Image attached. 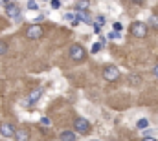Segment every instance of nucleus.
Masks as SVG:
<instances>
[{
	"label": "nucleus",
	"mask_w": 158,
	"mask_h": 141,
	"mask_svg": "<svg viewBox=\"0 0 158 141\" xmlns=\"http://www.w3.org/2000/svg\"><path fill=\"white\" fill-rule=\"evenodd\" d=\"M138 128H147V119H140L138 121Z\"/></svg>",
	"instance_id": "obj_16"
},
{
	"label": "nucleus",
	"mask_w": 158,
	"mask_h": 141,
	"mask_svg": "<svg viewBox=\"0 0 158 141\" xmlns=\"http://www.w3.org/2000/svg\"><path fill=\"white\" fill-rule=\"evenodd\" d=\"M40 94H42V90H40V88H37V90H33V92L30 94V97L26 99V106H30V105H33L35 101H39Z\"/></svg>",
	"instance_id": "obj_8"
},
{
	"label": "nucleus",
	"mask_w": 158,
	"mask_h": 141,
	"mask_svg": "<svg viewBox=\"0 0 158 141\" xmlns=\"http://www.w3.org/2000/svg\"><path fill=\"white\" fill-rule=\"evenodd\" d=\"M28 7H30V9H37L39 6H37V2H28Z\"/></svg>",
	"instance_id": "obj_19"
},
{
	"label": "nucleus",
	"mask_w": 158,
	"mask_h": 141,
	"mask_svg": "<svg viewBox=\"0 0 158 141\" xmlns=\"http://www.w3.org/2000/svg\"><path fill=\"white\" fill-rule=\"evenodd\" d=\"M74 127H76V130H79L81 134H88L90 132V123L86 119H83V117H77L74 121Z\"/></svg>",
	"instance_id": "obj_4"
},
{
	"label": "nucleus",
	"mask_w": 158,
	"mask_h": 141,
	"mask_svg": "<svg viewBox=\"0 0 158 141\" xmlns=\"http://www.w3.org/2000/svg\"><path fill=\"white\" fill-rule=\"evenodd\" d=\"M61 141H76V134L74 132H63L61 134Z\"/></svg>",
	"instance_id": "obj_12"
},
{
	"label": "nucleus",
	"mask_w": 158,
	"mask_h": 141,
	"mask_svg": "<svg viewBox=\"0 0 158 141\" xmlns=\"http://www.w3.org/2000/svg\"><path fill=\"white\" fill-rule=\"evenodd\" d=\"M76 7H77L79 11H85L88 7V2H76Z\"/></svg>",
	"instance_id": "obj_13"
},
{
	"label": "nucleus",
	"mask_w": 158,
	"mask_h": 141,
	"mask_svg": "<svg viewBox=\"0 0 158 141\" xmlns=\"http://www.w3.org/2000/svg\"><path fill=\"white\" fill-rule=\"evenodd\" d=\"M112 28H114V31H116V33H119V31H121V30H123V28H121V24H119V22H116V24H114V26H112Z\"/></svg>",
	"instance_id": "obj_18"
},
{
	"label": "nucleus",
	"mask_w": 158,
	"mask_h": 141,
	"mask_svg": "<svg viewBox=\"0 0 158 141\" xmlns=\"http://www.w3.org/2000/svg\"><path fill=\"white\" fill-rule=\"evenodd\" d=\"M109 38H119V33L112 31V33H109Z\"/></svg>",
	"instance_id": "obj_21"
},
{
	"label": "nucleus",
	"mask_w": 158,
	"mask_h": 141,
	"mask_svg": "<svg viewBox=\"0 0 158 141\" xmlns=\"http://www.w3.org/2000/svg\"><path fill=\"white\" fill-rule=\"evenodd\" d=\"M15 139H17V141H28V139H30L28 130H19V132L15 134Z\"/></svg>",
	"instance_id": "obj_11"
},
{
	"label": "nucleus",
	"mask_w": 158,
	"mask_h": 141,
	"mask_svg": "<svg viewBox=\"0 0 158 141\" xmlns=\"http://www.w3.org/2000/svg\"><path fill=\"white\" fill-rule=\"evenodd\" d=\"M103 44H105V42H98V44H94V46H92V53H98V51L103 48Z\"/></svg>",
	"instance_id": "obj_14"
},
{
	"label": "nucleus",
	"mask_w": 158,
	"mask_h": 141,
	"mask_svg": "<svg viewBox=\"0 0 158 141\" xmlns=\"http://www.w3.org/2000/svg\"><path fill=\"white\" fill-rule=\"evenodd\" d=\"M149 22H151V26H153V28H158V17H156V15H153V17L149 18Z\"/></svg>",
	"instance_id": "obj_15"
},
{
	"label": "nucleus",
	"mask_w": 158,
	"mask_h": 141,
	"mask_svg": "<svg viewBox=\"0 0 158 141\" xmlns=\"http://www.w3.org/2000/svg\"><path fill=\"white\" fill-rule=\"evenodd\" d=\"M70 57H72L74 61H83V59H85V48L79 46V44H74V46L70 48Z\"/></svg>",
	"instance_id": "obj_5"
},
{
	"label": "nucleus",
	"mask_w": 158,
	"mask_h": 141,
	"mask_svg": "<svg viewBox=\"0 0 158 141\" xmlns=\"http://www.w3.org/2000/svg\"><path fill=\"white\" fill-rule=\"evenodd\" d=\"M153 71H155V75H156V77H158V64H156V66H155V70H153Z\"/></svg>",
	"instance_id": "obj_24"
},
{
	"label": "nucleus",
	"mask_w": 158,
	"mask_h": 141,
	"mask_svg": "<svg viewBox=\"0 0 158 141\" xmlns=\"http://www.w3.org/2000/svg\"><path fill=\"white\" fill-rule=\"evenodd\" d=\"M7 51V46H6V42H0V55H4Z\"/></svg>",
	"instance_id": "obj_17"
},
{
	"label": "nucleus",
	"mask_w": 158,
	"mask_h": 141,
	"mask_svg": "<svg viewBox=\"0 0 158 141\" xmlns=\"http://www.w3.org/2000/svg\"><path fill=\"white\" fill-rule=\"evenodd\" d=\"M103 77H105L107 81L112 83V81H116V79L119 77V70L116 68V66H107V68L103 70Z\"/></svg>",
	"instance_id": "obj_6"
},
{
	"label": "nucleus",
	"mask_w": 158,
	"mask_h": 141,
	"mask_svg": "<svg viewBox=\"0 0 158 141\" xmlns=\"http://www.w3.org/2000/svg\"><path fill=\"white\" fill-rule=\"evenodd\" d=\"M0 132L6 136V138H15V128H13V125H9V123H2L0 125Z\"/></svg>",
	"instance_id": "obj_7"
},
{
	"label": "nucleus",
	"mask_w": 158,
	"mask_h": 141,
	"mask_svg": "<svg viewBox=\"0 0 158 141\" xmlns=\"http://www.w3.org/2000/svg\"><path fill=\"white\" fill-rule=\"evenodd\" d=\"M4 7H6V13H7L9 18H13V20H20V9L17 7V4H13V2H6Z\"/></svg>",
	"instance_id": "obj_1"
},
{
	"label": "nucleus",
	"mask_w": 158,
	"mask_h": 141,
	"mask_svg": "<svg viewBox=\"0 0 158 141\" xmlns=\"http://www.w3.org/2000/svg\"><path fill=\"white\" fill-rule=\"evenodd\" d=\"M143 141H156V139H155V138H145Z\"/></svg>",
	"instance_id": "obj_25"
},
{
	"label": "nucleus",
	"mask_w": 158,
	"mask_h": 141,
	"mask_svg": "<svg viewBox=\"0 0 158 141\" xmlns=\"http://www.w3.org/2000/svg\"><path fill=\"white\" fill-rule=\"evenodd\" d=\"M59 6H61V4H59V2H52V7H53V9H57V7H59Z\"/></svg>",
	"instance_id": "obj_23"
},
{
	"label": "nucleus",
	"mask_w": 158,
	"mask_h": 141,
	"mask_svg": "<svg viewBox=\"0 0 158 141\" xmlns=\"http://www.w3.org/2000/svg\"><path fill=\"white\" fill-rule=\"evenodd\" d=\"M40 125L48 127V125H50V119H48V117H42V119H40Z\"/></svg>",
	"instance_id": "obj_20"
},
{
	"label": "nucleus",
	"mask_w": 158,
	"mask_h": 141,
	"mask_svg": "<svg viewBox=\"0 0 158 141\" xmlns=\"http://www.w3.org/2000/svg\"><path fill=\"white\" fill-rule=\"evenodd\" d=\"M92 141H99V139H92Z\"/></svg>",
	"instance_id": "obj_26"
},
{
	"label": "nucleus",
	"mask_w": 158,
	"mask_h": 141,
	"mask_svg": "<svg viewBox=\"0 0 158 141\" xmlns=\"http://www.w3.org/2000/svg\"><path fill=\"white\" fill-rule=\"evenodd\" d=\"M131 81H132V83H140V77H136V75H132V77H131Z\"/></svg>",
	"instance_id": "obj_22"
},
{
	"label": "nucleus",
	"mask_w": 158,
	"mask_h": 141,
	"mask_svg": "<svg viewBox=\"0 0 158 141\" xmlns=\"http://www.w3.org/2000/svg\"><path fill=\"white\" fill-rule=\"evenodd\" d=\"M77 18L79 22H85V24H92V17L88 11H77Z\"/></svg>",
	"instance_id": "obj_9"
},
{
	"label": "nucleus",
	"mask_w": 158,
	"mask_h": 141,
	"mask_svg": "<svg viewBox=\"0 0 158 141\" xmlns=\"http://www.w3.org/2000/svg\"><path fill=\"white\" fill-rule=\"evenodd\" d=\"M131 33H132L134 37L143 38V37L147 35V26H145L143 22H132V26H131Z\"/></svg>",
	"instance_id": "obj_2"
},
{
	"label": "nucleus",
	"mask_w": 158,
	"mask_h": 141,
	"mask_svg": "<svg viewBox=\"0 0 158 141\" xmlns=\"http://www.w3.org/2000/svg\"><path fill=\"white\" fill-rule=\"evenodd\" d=\"M42 28H40L39 24H33V26H30L28 28V31H26V37L28 38H31V40H37V38H40L42 37Z\"/></svg>",
	"instance_id": "obj_3"
},
{
	"label": "nucleus",
	"mask_w": 158,
	"mask_h": 141,
	"mask_svg": "<svg viewBox=\"0 0 158 141\" xmlns=\"http://www.w3.org/2000/svg\"><path fill=\"white\" fill-rule=\"evenodd\" d=\"M64 20H66V22H70L72 26H76V24H79L77 13H64Z\"/></svg>",
	"instance_id": "obj_10"
}]
</instances>
